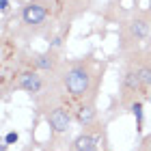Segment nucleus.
Instances as JSON below:
<instances>
[{
  "label": "nucleus",
  "instance_id": "f257e3e1",
  "mask_svg": "<svg viewBox=\"0 0 151 151\" xmlns=\"http://www.w3.org/2000/svg\"><path fill=\"white\" fill-rule=\"evenodd\" d=\"M104 73L106 63H99L93 54H86L80 58H65L60 69L52 78L56 80L69 104L76 106L80 101H97Z\"/></svg>",
  "mask_w": 151,
  "mask_h": 151
},
{
  "label": "nucleus",
  "instance_id": "f03ea898",
  "mask_svg": "<svg viewBox=\"0 0 151 151\" xmlns=\"http://www.w3.org/2000/svg\"><path fill=\"white\" fill-rule=\"evenodd\" d=\"M151 99V41L134 52L123 54L119 78V108L129 110L136 101Z\"/></svg>",
  "mask_w": 151,
  "mask_h": 151
},
{
  "label": "nucleus",
  "instance_id": "7ed1b4c3",
  "mask_svg": "<svg viewBox=\"0 0 151 151\" xmlns=\"http://www.w3.org/2000/svg\"><path fill=\"white\" fill-rule=\"evenodd\" d=\"M56 15H54V0H26L19 9L17 22L13 24V41L26 43L30 39L45 37L52 41L56 35Z\"/></svg>",
  "mask_w": 151,
  "mask_h": 151
},
{
  "label": "nucleus",
  "instance_id": "20e7f679",
  "mask_svg": "<svg viewBox=\"0 0 151 151\" xmlns=\"http://www.w3.org/2000/svg\"><path fill=\"white\" fill-rule=\"evenodd\" d=\"M151 39V11L136 6L119 22V54L134 52Z\"/></svg>",
  "mask_w": 151,
  "mask_h": 151
},
{
  "label": "nucleus",
  "instance_id": "39448f33",
  "mask_svg": "<svg viewBox=\"0 0 151 151\" xmlns=\"http://www.w3.org/2000/svg\"><path fill=\"white\" fill-rule=\"evenodd\" d=\"M47 82H50V78L45 73H41L37 69H30V67H22L11 78L2 80V91H4V97L13 91H22V93H28L30 97H39L45 91Z\"/></svg>",
  "mask_w": 151,
  "mask_h": 151
},
{
  "label": "nucleus",
  "instance_id": "423d86ee",
  "mask_svg": "<svg viewBox=\"0 0 151 151\" xmlns=\"http://www.w3.org/2000/svg\"><path fill=\"white\" fill-rule=\"evenodd\" d=\"M63 52L60 47H47L43 52H30V50H24L22 54V67H30V69H37L45 76H54L60 65H63ZM19 67V69H22Z\"/></svg>",
  "mask_w": 151,
  "mask_h": 151
},
{
  "label": "nucleus",
  "instance_id": "0eeeda50",
  "mask_svg": "<svg viewBox=\"0 0 151 151\" xmlns=\"http://www.w3.org/2000/svg\"><path fill=\"white\" fill-rule=\"evenodd\" d=\"M95 0H54V15L58 30H69V26L93 6Z\"/></svg>",
  "mask_w": 151,
  "mask_h": 151
},
{
  "label": "nucleus",
  "instance_id": "6e6552de",
  "mask_svg": "<svg viewBox=\"0 0 151 151\" xmlns=\"http://www.w3.org/2000/svg\"><path fill=\"white\" fill-rule=\"evenodd\" d=\"M106 136H104V123H95V125L82 129V132L71 140V151H104Z\"/></svg>",
  "mask_w": 151,
  "mask_h": 151
},
{
  "label": "nucleus",
  "instance_id": "1a4fd4ad",
  "mask_svg": "<svg viewBox=\"0 0 151 151\" xmlns=\"http://www.w3.org/2000/svg\"><path fill=\"white\" fill-rule=\"evenodd\" d=\"M73 119L82 129L95 125V123L99 121L97 101H80V104H76L73 106Z\"/></svg>",
  "mask_w": 151,
  "mask_h": 151
},
{
  "label": "nucleus",
  "instance_id": "9d476101",
  "mask_svg": "<svg viewBox=\"0 0 151 151\" xmlns=\"http://www.w3.org/2000/svg\"><path fill=\"white\" fill-rule=\"evenodd\" d=\"M142 104L145 101H136V104L129 108V110L134 112L136 116V132H138V136H142V125H145V114H142Z\"/></svg>",
  "mask_w": 151,
  "mask_h": 151
},
{
  "label": "nucleus",
  "instance_id": "9b49d317",
  "mask_svg": "<svg viewBox=\"0 0 151 151\" xmlns=\"http://www.w3.org/2000/svg\"><path fill=\"white\" fill-rule=\"evenodd\" d=\"M136 151H151V134L142 136V138H140V145H138V149H136Z\"/></svg>",
  "mask_w": 151,
  "mask_h": 151
},
{
  "label": "nucleus",
  "instance_id": "f8f14e48",
  "mask_svg": "<svg viewBox=\"0 0 151 151\" xmlns=\"http://www.w3.org/2000/svg\"><path fill=\"white\" fill-rule=\"evenodd\" d=\"M19 140V134L13 129V132H6V136H4V145H15V142Z\"/></svg>",
  "mask_w": 151,
  "mask_h": 151
},
{
  "label": "nucleus",
  "instance_id": "ddd939ff",
  "mask_svg": "<svg viewBox=\"0 0 151 151\" xmlns=\"http://www.w3.org/2000/svg\"><path fill=\"white\" fill-rule=\"evenodd\" d=\"M0 11H2V15L9 13V0H0Z\"/></svg>",
  "mask_w": 151,
  "mask_h": 151
},
{
  "label": "nucleus",
  "instance_id": "4468645a",
  "mask_svg": "<svg viewBox=\"0 0 151 151\" xmlns=\"http://www.w3.org/2000/svg\"><path fill=\"white\" fill-rule=\"evenodd\" d=\"M104 151H112V149H110V147H108V145H104Z\"/></svg>",
  "mask_w": 151,
  "mask_h": 151
},
{
  "label": "nucleus",
  "instance_id": "2eb2a0df",
  "mask_svg": "<svg viewBox=\"0 0 151 151\" xmlns=\"http://www.w3.org/2000/svg\"><path fill=\"white\" fill-rule=\"evenodd\" d=\"M149 11H151V0H149Z\"/></svg>",
  "mask_w": 151,
  "mask_h": 151
}]
</instances>
